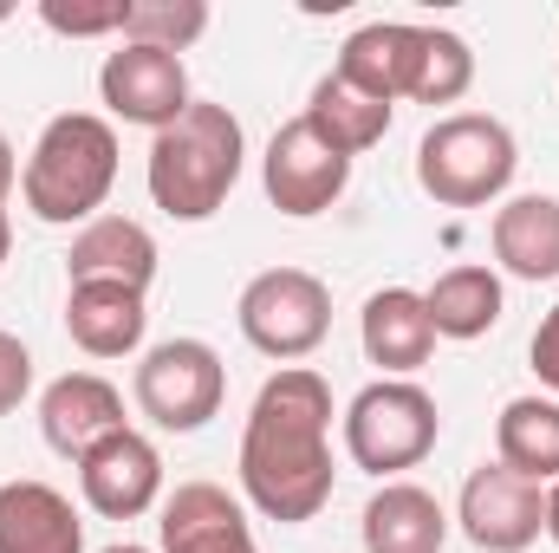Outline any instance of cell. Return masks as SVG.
I'll list each match as a JSON object with an SVG mask.
<instances>
[{"mask_svg":"<svg viewBox=\"0 0 559 553\" xmlns=\"http://www.w3.org/2000/svg\"><path fill=\"white\" fill-rule=\"evenodd\" d=\"M332 385L312 365H280L241 430V495L267 521L299 528L332 502Z\"/></svg>","mask_w":559,"mask_h":553,"instance_id":"obj_1","label":"cell"},{"mask_svg":"<svg viewBox=\"0 0 559 553\" xmlns=\"http://www.w3.org/2000/svg\"><path fill=\"white\" fill-rule=\"evenodd\" d=\"M241 163H248V138H241V118L215 98H195L169 131L150 138V163H143V183H150V202L169 215V222H209L235 183H241Z\"/></svg>","mask_w":559,"mask_h":553,"instance_id":"obj_2","label":"cell"},{"mask_svg":"<svg viewBox=\"0 0 559 553\" xmlns=\"http://www.w3.org/2000/svg\"><path fill=\"white\" fill-rule=\"evenodd\" d=\"M111 183H118V131H111V118L59 111L39 131L26 169H20V202L52 228H72V222L85 228V222H98Z\"/></svg>","mask_w":559,"mask_h":553,"instance_id":"obj_3","label":"cell"},{"mask_svg":"<svg viewBox=\"0 0 559 553\" xmlns=\"http://www.w3.org/2000/svg\"><path fill=\"white\" fill-rule=\"evenodd\" d=\"M521 169V150H514V131L488 111H449L436 118L417 143V183L429 202L442 209H488L508 196Z\"/></svg>","mask_w":559,"mask_h":553,"instance_id":"obj_4","label":"cell"},{"mask_svg":"<svg viewBox=\"0 0 559 553\" xmlns=\"http://www.w3.org/2000/svg\"><path fill=\"white\" fill-rule=\"evenodd\" d=\"M442 436V411L417 378H378L345 404V456L365 475H404Z\"/></svg>","mask_w":559,"mask_h":553,"instance_id":"obj_5","label":"cell"},{"mask_svg":"<svg viewBox=\"0 0 559 553\" xmlns=\"http://www.w3.org/2000/svg\"><path fill=\"white\" fill-rule=\"evenodd\" d=\"M235 319H241V339L261 358L299 365L332 332V286L319 274H306V268H267V274H254L241 286Z\"/></svg>","mask_w":559,"mask_h":553,"instance_id":"obj_6","label":"cell"},{"mask_svg":"<svg viewBox=\"0 0 559 553\" xmlns=\"http://www.w3.org/2000/svg\"><path fill=\"white\" fill-rule=\"evenodd\" d=\"M131 398L138 411L169 430V436H189L202 430L209 416H222L228 398V365L209 339H163L138 358V378H131Z\"/></svg>","mask_w":559,"mask_h":553,"instance_id":"obj_7","label":"cell"},{"mask_svg":"<svg viewBox=\"0 0 559 553\" xmlns=\"http://www.w3.org/2000/svg\"><path fill=\"white\" fill-rule=\"evenodd\" d=\"M98 98H105V111L111 118H124V125H138V131H169L195 98H189V66H182V52H163V46H118V52H105V66H98Z\"/></svg>","mask_w":559,"mask_h":553,"instance_id":"obj_8","label":"cell"},{"mask_svg":"<svg viewBox=\"0 0 559 553\" xmlns=\"http://www.w3.org/2000/svg\"><path fill=\"white\" fill-rule=\"evenodd\" d=\"M352 183V156H338L332 143L319 138L306 118H286L274 138H267V156H261V189L280 215L306 222V215H325Z\"/></svg>","mask_w":559,"mask_h":553,"instance_id":"obj_9","label":"cell"},{"mask_svg":"<svg viewBox=\"0 0 559 553\" xmlns=\"http://www.w3.org/2000/svg\"><path fill=\"white\" fill-rule=\"evenodd\" d=\"M455 521L481 553H527L547 534V489L514 475V469H501V462H481L462 482Z\"/></svg>","mask_w":559,"mask_h":553,"instance_id":"obj_10","label":"cell"},{"mask_svg":"<svg viewBox=\"0 0 559 553\" xmlns=\"http://www.w3.org/2000/svg\"><path fill=\"white\" fill-rule=\"evenodd\" d=\"M79 489H85V508L92 515L138 521V515L156 508V495H163V456H156V443L143 430L124 423L118 436H105L98 449L79 456Z\"/></svg>","mask_w":559,"mask_h":553,"instance_id":"obj_11","label":"cell"},{"mask_svg":"<svg viewBox=\"0 0 559 553\" xmlns=\"http://www.w3.org/2000/svg\"><path fill=\"white\" fill-rule=\"evenodd\" d=\"M118 430H124V398L98 372H66V378H52L39 391V436H46L52 456H72L79 462L85 449H98Z\"/></svg>","mask_w":559,"mask_h":553,"instance_id":"obj_12","label":"cell"},{"mask_svg":"<svg viewBox=\"0 0 559 553\" xmlns=\"http://www.w3.org/2000/svg\"><path fill=\"white\" fill-rule=\"evenodd\" d=\"M417 66H423V26L417 20H371V26H358L338 46V66L332 72L345 85H358L365 98H378V105L397 111V98H411V85H417Z\"/></svg>","mask_w":559,"mask_h":553,"instance_id":"obj_13","label":"cell"},{"mask_svg":"<svg viewBox=\"0 0 559 553\" xmlns=\"http://www.w3.org/2000/svg\"><path fill=\"white\" fill-rule=\"evenodd\" d=\"M156 534H163V553H261L248 508L222 482H176Z\"/></svg>","mask_w":559,"mask_h":553,"instance_id":"obj_14","label":"cell"},{"mask_svg":"<svg viewBox=\"0 0 559 553\" xmlns=\"http://www.w3.org/2000/svg\"><path fill=\"white\" fill-rule=\"evenodd\" d=\"M143 326H150V306L138 286H118V280L66 286V339L85 358H131L143 345Z\"/></svg>","mask_w":559,"mask_h":553,"instance_id":"obj_15","label":"cell"},{"mask_svg":"<svg viewBox=\"0 0 559 553\" xmlns=\"http://www.w3.org/2000/svg\"><path fill=\"white\" fill-rule=\"evenodd\" d=\"M358 339H365V358L384 365V378L423 372L429 352H436V326H429L423 293L417 286H378L358 313Z\"/></svg>","mask_w":559,"mask_h":553,"instance_id":"obj_16","label":"cell"},{"mask_svg":"<svg viewBox=\"0 0 559 553\" xmlns=\"http://www.w3.org/2000/svg\"><path fill=\"white\" fill-rule=\"evenodd\" d=\"M0 553H85V521L52 482H0Z\"/></svg>","mask_w":559,"mask_h":553,"instance_id":"obj_17","label":"cell"},{"mask_svg":"<svg viewBox=\"0 0 559 553\" xmlns=\"http://www.w3.org/2000/svg\"><path fill=\"white\" fill-rule=\"evenodd\" d=\"M79 280H118V286L150 293V280H156V242H150V228L131 222V215L85 222L72 235V248H66V286H79Z\"/></svg>","mask_w":559,"mask_h":553,"instance_id":"obj_18","label":"cell"},{"mask_svg":"<svg viewBox=\"0 0 559 553\" xmlns=\"http://www.w3.org/2000/svg\"><path fill=\"white\" fill-rule=\"evenodd\" d=\"M365 553H442L449 541V515L442 502L417 489V482H384L371 502H365Z\"/></svg>","mask_w":559,"mask_h":553,"instance_id":"obj_19","label":"cell"},{"mask_svg":"<svg viewBox=\"0 0 559 553\" xmlns=\"http://www.w3.org/2000/svg\"><path fill=\"white\" fill-rule=\"evenodd\" d=\"M495 261L514 280H559V196H514L488 222Z\"/></svg>","mask_w":559,"mask_h":553,"instance_id":"obj_20","label":"cell"},{"mask_svg":"<svg viewBox=\"0 0 559 553\" xmlns=\"http://www.w3.org/2000/svg\"><path fill=\"white\" fill-rule=\"evenodd\" d=\"M495 462L554 489L559 482V398H508L495 416Z\"/></svg>","mask_w":559,"mask_h":553,"instance_id":"obj_21","label":"cell"},{"mask_svg":"<svg viewBox=\"0 0 559 553\" xmlns=\"http://www.w3.org/2000/svg\"><path fill=\"white\" fill-rule=\"evenodd\" d=\"M299 118L332 143L338 156H365V150H378V143L391 138V105L365 98V92H358V85H345L338 72H325V79L312 85V98H306V111H299Z\"/></svg>","mask_w":559,"mask_h":553,"instance_id":"obj_22","label":"cell"},{"mask_svg":"<svg viewBox=\"0 0 559 553\" xmlns=\"http://www.w3.org/2000/svg\"><path fill=\"white\" fill-rule=\"evenodd\" d=\"M436 339H481L501 326V274L481 261H462L449 274H436V286L423 293Z\"/></svg>","mask_w":559,"mask_h":553,"instance_id":"obj_23","label":"cell"},{"mask_svg":"<svg viewBox=\"0 0 559 553\" xmlns=\"http://www.w3.org/2000/svg\"><path fill=\"white\" fill-rule=\"evenodd\" d=\"M475 85V52L449 26H423V66L411 85V105H455Z\"/></svg>","mask_w":559,"mask_h":553,"instance_id":"obj_24","label":"cell"},{"mask_svg":"<svg viewBox=\"0 0 559 553\" xmlns=\"http://www.w3.org/2000/svg\"><path fill=\"white\" fill-rule=\"evenodd\" d=\"M202 33H209V0H124V39L131 46L189 52Z\"/></svg>","mask_w":559,"mask_h":553,"instance_id":"obj_25","label":"cell"},{"mask_svg":"<svg viewBox=\"0 0 559 553\" xmlns=\"http://www.w3.org/2000/svg\"><path fill=\"white\" fill-rule=\"evenodd\" d=\"M39 20L66 39H98V33H124V0H98V7H66V0H39Z\"/></svg>","mask_w":559,"mask_h":553,"instance_id":"obj_26","label":"cell"},{"mask_svg":"<svg viewBox=\"0 0 559 553\" xmlns=\"http://www.w3.org/2000/svg\"><path fill=\"white\" fill-rule=\"evenodd\" d=\"M26 391H33V352H26L13 332H0V416L20 411Z\"/></svg>","mask_w":559,"mask_h":553,"instance_id":"obj_27","label":"cell"},{"mask_svg":"<svg viewBox=\"0 0 559 553\" xmlns=\"http://www.w3.org/2000/svg\"><path fill=\"white\" fill-rule=\"evenodd\" d=\"M527 352H534V372H540V385L559 398V306L540 319V326H534V345H527Z\"/></svg>","mask_w":559,"mask_h":553,"instance_id":"obj_28","label":"cell"},{"mask_svg":"<svg viewBox=\"0 0 559 553\" xmlns=\"http://www.w3.org/2000/svg\"><path fill=\"white\" fill-rule=\"evenodd\" d=\"M13 183H20V163H13V143H7V131H0V209H7Z\"/></svg>","mask_w":559,"mask_h":553,"instance_id":"obj_29","label":"cell"},{"mask_svg":"<svg viewBox=\"0 0 559 553\" xmlns=\"http://www.w3.org/2000/svg\"><path fill=\"white\" fill-rule=\"evenodd\" d=\"M547 534H554V548H559V482L547 489Z\"/></svg>","mask_w":559,"mask_h":553,"instance_id":"obj_30","label":"cell"},{"mask_svg":"<svg viewBox=\"0 0 559 553\" xmlns=\"http://www.w3.org/2000/svg\"><path fill=\"white\" fill-rule=\"evenodd\" d=\"M7 255H13V222H7V209H0V268H7Z\"/></svg>","mask_w":559,"mask_h":553,"instance_id":"obj_31","label":"cell"},{"mask_svg":"<svg viewBox=\"0 0 559 553\" xmlns=\"http://www.w3.org/2000/svg\"><path fill=\"white\" fill-rule=\"evenodd\" d=\"M105 553H150V548H131V541H118V548H105Z\"/></svg>","mask_w":559,"mask_h":553,"instance_id":"obj_32","label":"cell"}]
</instances>
